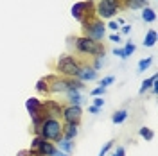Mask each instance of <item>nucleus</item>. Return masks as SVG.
I'll return each mask as SVG.
<instances>
[{"instance_id":"f257e3e1","label":"nucleus","mask_w":158,"mask_h":156,"mask_svg":"<svg viewBox=\"0 0 158 156\" xmlns=\"http://www.w3.org/2000/svg\"><path fill=\"white\" fill-rule=\"evenodd\" d=\"M70 39L74 41V50L81 56L97 58V56L106 54V49H104L102 41H94V39L86 38V36H76V38H70Z\"/></svg>"},{"instance_id":"f03ea898","label":"nucleus","mask_w":158,"mask_h":156,"mask_svg":"<svg viewBox=\"0 0 158 156\" xmlns=\"http://www.w3.org/2000/svg\"><path fill=\"white\" fill-rule=\"evenodd\" d=\"M38 135L49 142H59L63 138V122L54 117H45L38 127Z\"/></svg>"},{"instance_id":"7ed1b4c3","label":"nucleus","mask_w":158,"mask_h":156,"mask_svg":"<svg viewBox=\"0 0 158 156\" xmlns=\"http://www.w3.org/2000/svg\"><path fill=\"white\" fill-rule=\"evenodd\" d=\"M81 29H83V36L94 39V41H102L106 36V23L97 16H88L81 22Z\"/></svg>"},{"instance_id":"20e7f679","label":"nucleus","mask_w":158,"mask_h":156,"mask_svg":"<svg viewBox=\"0 0 158 156\" xmlns=\"http://www.w3.org/2000/svg\"><path fill=\"white\" fill-rule=\"evenodd\" d=\"M81 61L72 54H63L56 59V74L61 77H77Z\"/></svg>"},{"instance_id":"39448f33","label":"nucleus","mask_w":158,"mask_h":156,"mask_svg":"<svg viewBox=\"0 0 158 156\" xmlns=\"http://www.w3.org/2000/svg\"><path fill=\"white\" fill-rule=\"evenodd\" d=\"M120 9V0H94V14L99 20H113Z\"/></svg>"},{"instance_id":"423d86ee","label":"nucleus","mask_w":158,"mask_h":156,"mask_svg":"<svg viewBox=\"0 0 158 156\" xmlns=\"http://www.w3.org/2000/svg\"><path fill=\"white\" fill-rule=\"evenodd\" d=\"M70 14L72 18H76L77 22H83L88 16H95L94 14V0H81L76 2L72 7H70Z\"/></svg>"},{"instance_id":"0eeeda50","label":"nucleus","mask_w":158,"mask_h":156,"mask_svg":"<svg viewBox=\"0 0 158 156\" xmlns=\"http://www.w3.org/2000/svg\"><path fill=\"white\" fill-rule=\"evenodd\" d=\"M83 118V109L81 106H74V104H65L61 109V122L63 124H81Z\"/></svg>"},{"instance_id":"6e6552de","label":"nucleus","mask_w":158,"mask_h":156,"mask_svg":"<svg viewBox=\"0 0 158 156\" xmlns=\"http://www.w3.org/2000/svg\"><path fill=\"white\" fill-rule=\"evenodd\" d=\"M47 84H49V92L52 93H67V77H61L58 74L54 76H47Z\"/></svg>"},{"instance_id":"1a4fd4ad","label":"nucleus","mask_w":158,"mask_h":156,"mask_svg":"<svg viewBox=\"0 0 158 156\" xmlns=\"http://www.w3.org/2000/svg\"><path fill=\"white\" fill-rule=\"evenodd\" d=\"M97 77H99V72L92 68V65L81 63V68H79V74L76 79H79L81 83H90V81H95Z\"/></svg>"},{"instance_id":"9d476101","label":"nucleus","mask_w":158,"mask_h":156,"mask_svg":"<svg viewBox=\"0 0 158 156\" xmlns=\"http://www.w3.org/2000/svg\"><path fill=\"white\" fill-rule=\"evenodd\" d=\"M43 109H45V115H47V117L61 118L63 104H61L59 101H54V99H47V101L43 102Z\"/></svg>"},{"instance_id":"9b49d317","label":"nucleus","mask_w":158,"mask_h":156,"mask_svg":"<svg viewBox=\"0 0 158 156\" xmlns=\"http://www.w3.org/2000/svg\"><path fill=\"white\" fill-rule=\"evenodd\" d=\"M58 151V147L54 142H49V140H43L41 144H40L38 149H34V151H29L31 156H52L54 153Z\"/></svg>"},{"instance_id":"f8f14e48","label":"nucleus","mask_w":158,"mask_h":156,"mask_svg":"<svg viewBox=\"0 0 158 156\" xmlns=\"http://www.w3.org/2000/svg\"><path fill=\"white\" fill-rule=\"evenodd\" d=\"M77 135H79V124H63V138L76 140Z\"/></svg>"},{"instance_id":"ddd939ff","label":"nucleus","mask_w":158,"mask_h":156,"mask_svg":"<svg viewBox=\"0 0 158 156\" xmlns=\"http://www.w3.org/2000/svg\"><path fill=\"white\" fill-rule=\"evenodd\" d=\"M156 39H158L156 31H155V29H149L148 32H146V36H144L142 45H144V47H148V49H151V47H155V45H156Z\"/></svg>"},{"instance_id":"4468645a","label":"nucleus","mask_w":158,"mask_h":156,"mask_svg":"<svg viewBox=\"0 0 158 156\" xmlns=\"http://www.w3.org/2000/svg\"><path fill=\"white\" fill-rule=\"evenodd\" d=\"M85 90V83L76 77H67V92H81Z\"/></svg>"},{"instance_id":"2eb2a0df","label":"nucleus","mask_w":158,"mask_h":156,"mask_svg":"<svg viewBox=\"0 0 158 156\" xmlns=\"http://www.w3.org/2000/svg\"><path fill=\"white\" fill-rule=\"evenodd\" d=\"M140 18L144 20L146 23H153V22L156 20V11L153 9V7H149V6H146V7H142V14H140Z\"/></svg>"},{"instance_id":"dca6fc26","label":"nucleus","mask_w":158,"mask_h":156,"mask_svg":"<svg viewBox=\"0 0 158 156\" xmlns=\"http://www.w3.org/2000/svg\"><path fill=\"white\" fill-rule=\"evenodd\" d=\"M56 147H58L59 151H63V153L70 154V153L74 151V140H67V138H61L59 142H56Z\"/></svg>"},{"instance_id":"f3484780","label":"nucleus","mask_w":158,"mask_h":156,"mask_svg":"<svg viewBox=\"0 0 158 156\" xmlns=\"http://www.w3.org/2000/svg\"><path fill=\"white\" fill-rule=\"evenodd\" d=\"M67 104H74V106H81L83 102V95L81 92H67Z\"/></svg>"},{"instance_id":"a211bd4d","label":"nucleus","mask_w":158,"mask_h":156,"mask_svg":"<svg viewBox=\"0 0 158 156\" xmlns=\"http://www.w3.org/2000/svg\"><path fill=\"white\" fill-rule=\"evenodd\" d=\"M120 2H124V7H128V9H142V7H146L148 6V0H120Z\"/></svg>"},{"instance_id":"6ab92c4d","label":"nucleus","mask_w":158,"mask_h":156,"mask_svg":"<svg viewBox=\"0 0 158 156\" xmlns=\"http://www.w3.org/2000/svg\"><path fill=\"white\" fill-rule=\"evenodd\" d=\"M128 115H129L128 109H124V108H122V109H117V111L111 115V122H113V124H122V122H126Z\"/></svg>"},{"instance_id":"aec40b11","label":"nucleus","mask_w":158,"mask_h":156,"mask_svg":"<svg viewBox=\"0 0 158 156\" xmlns=\"http://www.w3.org/2000/svg\"><path fill=\"white\" fill-rule=\"evenodd\" d=\"M153 83H156V76H151V77L144 79V81H142V84H140V90H138V93H140V95H144V93L148 92L149 88L153 86Z\"/></svg>"},{"instance_id":"412c9836","label":"nucleus","mask_w":158,"mask_h":156,"mask_svg":"<svg viewBox=\"0 0 158 156\" xmlns=\"http://www.w3.org/2000/svg\"><path fill=\"white\" fill-rule=\"evenodd\" d=\"M36 92H38V93H41V95H50L49 84H47V79H45V77L38 79V83H36Z\"/></svg>"},{"instance_id":"4be33fe9","label":"nucleus","mask_w":158,"mask_h":156,"mask_svg":"<svg viewBox=\"0 0 158 156\" xmlns=\"http://www.w3.org/2000/svg\"><path fill=\"white\" fill-rule=\"evenodd\" d=\"M138 135L144 138L146 142H151V140L155 138V131H153L151 127H146V126H144V127H140V129H138Z\"/></svg>"},{"instance_id":"5701e85b","label":"nucleus","mask_w":158,"mask_h":156,"mask_svg":"<svg viewBox=\"0 0 158 156\" xmlns=\"http://www.w3.org/2000/svg\"><path fill=\"white\" fill-rule=\"evenodd\" d=\"M151 63H153V56H148V58H144V59H140L138 61V72H146V70L151 67Z\"/></svg>"},{"instance_id":"b1692460","label":"nucleus","mask_w":158,"mask_h":156,"mask_svg":"<svg viewBox=\"0 0 158 156\" xmlns=\"http://www.w3.org/2000/svg\"><path fill=\"white\" fill-rule=\"evenodd\" d=\"M122 50H124V58L128 59L129 56H131V54H133V52L137 50V45H135V43H133V41L129 39V41H126V45L122 47Z\"/></svg>"},{"instance_id":"393cba45","label":"nucleus","mask_w":158,"mask_h":156,"mask_svg":"<svg viewBox=\"0 0 158 156\" xmlns=\"http://www.w3.org/2000/svg\"><path fill=\"white\" fill-rule=\"evenodd\" d=\"M104 56H97V58H94V63H92V68L94 70H102V67H104Z\"/></svg>"},{"instance_id":"a878e982","label":"nucleus","mask_w":158,"mask_h":156,"mask_svg":"<svg viewBox=\"0 0 158 156\" xmlns=\"http://www.w3.org/2000/svg\"><path fill=\"white\" fill-rule=\"evenodd\" d=\"M113 83H115V77H113V76H106V77H102L101 81H99V86L108 88L110 84H113Z\"/></svg>"},{"instance_id":"bb28decb","label":"nucleus","mask_w":158,"mask_h":156,"mask_svg":"<svg viewBox=\"0 0 158 156\" xmlns=\"http://www.w3.org/2000/svg\"><path fill=\"white\" fill-rule=\"evenodd\" d=\"M106 93V88H102V86H95L94 90H90V95L92 97H102Z\"/></svg>"},{"instance_id":"cd10ccee","label":"nucleus","mask_w":158,"mask_h":156,"mask_svg":"<svg viewBox=\"0 0 158 156\" xmlns=\"http://www.w3.org/2000/svg\"><path fill=\"white\" fill-rule=\"evenodd\" d=\"M111 147H113V140H108V142L104 144V147L99 151V156H106V154H108V151L111 149Z\"/></svg>"},{"instance_id":"c85d7f7f","label":"nucleus","mask_w":158,"mask_h":156,"mask_svg":"<svg viewBox=\"0 0 158 156\" xmlns=\"http://www.w3.org/2000/svg\"><path fill=\"white\" fill-rule=\"evenodd\" d=\"M106 29H110L111 32H118V31H120V25H118L115 20H110L108 25H106Z\"/></svg>"},{"instance_id":"c756f323","label":"nucleus","mask_w":158,"mask_h":156,"mask_svg":"<svg viewBox=\"0 0 158 156\" xmlns=\"http://www.w3.org/2000/svg\"><path fill=\"white\" fill-rule=\"evenodd\" d=\"M110 41H113V43H120V41H122V36H120L118 32H111V34H110Z\"/></svg>"},{"instance_id":"7c9ffc66","label":"nucleus","mask_w":158,"mask_h":156,"mask_svg":"<svg viewBox=\"0 0 158 156\" xmlns=\"http://www.w3.org/2000/svg\"><path fill=\"white\" fill-rule=\"evenodd\" d=\"M92 106H95V108H99V109H101V108L104 106V99H102V97H95V99H94V104H92Z\"/></svg>"},{"instance_id":"2f4dec72","label":"nucleus","mask_w":158,"mask_h":156,"mask_svg":"<svg viewBox=\"0 0 158 156\" xmlns=\"http://www.w3.org/2000/svg\"><path fill=\"white\" fill-rule=\"evenodd\" d=\"M120 32H122L124 36H128V34H131V25H129V23H124V25L120 27Z\"/></svg>"},{"instance_id":"473e14b6","label":"nucleus","mask_w":158,"mask_h":156,"mask_svg":"<svg viewBox=\"0 0 158 156\" xmlns=\"http://www.w3.org/2000/svg\"><path fill=\"white\" fill-rule=\"evenodd\" d=\"M113 56H117V58H120V59H126V58H124V50L118 49V47L113 49Z\"/></svg>"},{"instance_id":"72a5a7b5","label":"nucleus","mask_w":158,"mask_h":156,"mask_svg":"<svg viewBox=\"0 0 158 156\" xmlns=\"http://www.w3.org/2000/svg\"><path fill=\"white\" fill-rule=\"evenodd\" d=\"M111 156H126V149H124L122 146H118V147H117V151H115V153H113Z\"/></svg>"},{"instance_id":"f704fd0d","label":"nucleus","mask_w":158,"mask_h":156,"mask_svg":"<svg viewBox=\"0 0 158 156\" xmlns=\"http://www.w3.org/2000/svg\"><path fill=\"white\" fill-rule=\"evenodd\" d=\"M99 111H101L99 108H95V106H88V113H92V115H97Z\"/></svg>"},{"instance_id":"c9c22d12","label":"nucleus","mask_w":158,"mask_h":156,"mask_svg":"<svg viewBox=\"0 0 158 156\" xmlns=\"http://www.w3.org/2000/svg\"><path fill=\"white\" fill-rule=\"evenodd\" d=\"M149 90H151V93H153V95H156V92H158V86H156V83H153V86L149 88Z\"/></svg>"},{"instance_id":"e433bc0d","label":"nucleus","mask_w":158,"mask_h":156,"mask_svg":"<svg viewBox=\"0 0 158 156\" xmlns=\"http://www.w3.org/2000/svg\"><path fill=\"white\" fill-rule=\"evenodd\" d=\"M52 156H70V154H67V153H63V151H59V149H58V151H56Z\"/></svg>"},{"instance_id":"4c0bfd02","label":"nucleus","mask_w":158,"mask_h":156,"mask_svg":"<svg viewBox=\"0 0 158 156\" xmlns=\"http://www.w3.org/2000/svg\"><path fill=\"white\" fill-rule=\"evenodd\" d=\"M18 156H31L29 149H27V151H20V153H18Z\"/></svg>"},{"instance_id":"58836bf2","label":"nucleus","mask_w":158,"mask_h":156,"mask_svg":"<svg viewBox=\"0 0 158 156\" xmlns=\"http://www.w3.org/2000/svg\"><path fill=\"white\" fill-rule=\"evenodd\" d=\"M117 23H118V25H120V27H122V25H124L126 22H124V18H120V16H118V18H117Z\"/></svg>"}]
</instances>
